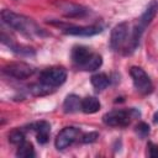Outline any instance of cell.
Masks as SVG:
<instances>
[{"mask_svg":"<svg viewBox=\"0 0 158 158\" xmlns=\"http://www.w3.org/2000/svg\"><path fill=\"white\" fill-rule=\"evenodd\" d=\"M1 20L5 25H7L10 28L27 36H44V31L30 17L16 14L10 10H2L1 11Z\"/></svg>","mask_w":158,"mask_h":158,"instance_id":"obj_1","label":"cell"},{"mask_svg":"<svg viewBox=\"0 0 158 158\" xmlns=\"http://www.w3.org/2000/svg\"><path fill=\"white\" fill-rule=\"evenodd\" d=\"M137 116H139V111L136 110V109L112 110V111L106 112L102 116V121L107 126H112V127H126Z\"/></svg>","mask_w":158,"mask_h":158,"instance_id":"obj_2","label":"cell"},{"mask_svg":"<svg viewBox=\"0 0 158 158\" xmlns=\"http://www.w3.org/2000/svg\"><path fill=\"white\" fill-rule=\"evenodd\" d=\"M130 25L127 22H121L112 28L111 38H110V47L115 52H125L130 38Z\"/></svg>","mask_w":158,"mask_h":158,"instance_id":"obj_3","label":"cell"},{"mask_svg":"<svg viewBox=\"0 0 158 158\" xmlns=\"http://www.w3.org/2000/svg\"><path fill=\"white\" fill-rule=\"evenodd\" d=\"M130 75L132 78L133 85L137 89L138 93L147 95L149 93H152L153 90V84L149 79V77L147 75V73L141 68V67H132L130 69Z\"/></svg>","mask_w":158,"mask_h":158,"instance_id":"obj_4","label":"cell"},{"mask_svg":"<svg viewBox=\"0 0 158 158\" xmlns=\"http://www.w3.org/2000/svg\"><path fill=\"white\" fill-rule=\"evenodd\" d=\"M65 79H67V72L60 67L48 68L40 74V81L51 88L60 86L65 81Z\"/></svg>","mask_w":158,"mask_h":158,"instance_id":"obj_5","label":"cell"},{"mask_svg":"<svg viewBox=\"0 0 158 158\" xmlns=\"http://www.w3.org/2000/svg\"><path fill=\"white\" fill-rule=\"evenodd\" d=\"M2 72L5 74H7L9 77H11V78L22 80V79H27V78L32 77L33 73L36 72V69H35V67H32L28 63L14 62V63H10V64L5 65Z\"/></svg>","mask_w":158,"mask_h":158,"instance_id":"obj_6","label":"cell"},{"mask_svg":"<svg viewBox=\"0 0 158 158\" xmlns=\"http://www.w3.org/2000/svg\"><path fill=\"white\" fill-rule=\"evenodd\" d=\"M80 135V130L77 128V127H73V126H68V127H64L56 137V141H54V146L57 149L62 151V149H65L67 147H69L72 143H74L78 137Z\"/></svg>","mask_w":158,"mask_h":158,"instance_id":"obj_7","label":"cell"},{"mask_svg":"<svg viewBox=\"0 0 158 158\" xmlns=\"http://www.w3.org/2000/svg\"><path fill=\"white\" fill-rule=\"evenodd\" d=\"M58 26H62V31L65 35L70 36H83V37H89L98 35L102 31V27L99 25H90V26H74V25H62L57 23Z\"/></svg>","mask_w":158,"mask_h":158,"instance_id":"obj_8","label":"cell"},{"mask_svg":"<svg viewBox=\"0 0 158 158\" xmlns=\"http://www.w3.org/2000/svg\"><path fill=\"white\" fill-rule=\"evenodd\" d=\"M93 54H94V52H91L90 48H88L85 46H75L72 49V60L78 69L83 70L85 64L89 62V59L91 58Z\"/></svg>","mask_w":158,"mask_h":158,"instance_id":"obj_9","label":"cell"},{"mask_svg":"<svg viewBox=\"0 0 158 158\" xmlns=\"http://www.w3.org/2000/svg\"><path fill=\"white\" fill-rule=\"evenodd\" d=\"M57 5L65 17H81L88 12L86 7L78 4L69 2V1H60Z\"/></svg>","mask_w":158,"mask_h":158,"instance_id":"obj_10","label":"cell"},{"mask_svg":"<svg viewBox=\"0 0 158 158\" xmlns=\"http://www.w3.org/2000/svg\"><path fill=\"white\" fill-rule=\"evenodd\" d=\"M30 130L36 132V138L40 144H44L48 142L49 132H51V125L47 121H40L30 125Z\"/></svg>","mask_w":158,"mask_h":158,"instance_id":"obj_11","label":"cell"},{"mask_svg":"<svg viewBox=\"0 0 158 158\" xmlns=\"http://www.w3.org/2000/svg\"><path fill=\"white\" fill-rule=\"evenodd\" d=\"M63 110L67 114H73L81 110V99L74 94L68 95L63 102Z\"/></svg>","mask_w":158,"mask_h":158,"instance_id":"obj_12","label":"cell"},{"mask_svg":"<svg viewBox=\"0 0 158 158\" xmlns=\"http://www.w3.org/2000/svg\"><path fill=\"white\" fill-rule=\"evenodd\" d=\"M100 101L94 96H86L81 99V111L84 114H95L100 109Z\"/></svg>","mask_w":158,"mask_h":158,"instance_id":"obj_13","label":"cell"},{"mask_svg":"<svg viewBox=\"0 0 158 158\" xmlns=\"http://www.w3.org/2000/svg\"><path fill=\"white\" fill-rule=\"evenodd\" d=\"M156 12H157V2H156V1H152V2L147 6V9L144 10V12L141 15V17L138 19V23L146 28V27L151 23V21L153 20Z\"/></svg>","mask_w":158,"mask_h":158,"instance_id":"obj_14","label":"cell"},{"mask_svg":"<svg viewBox=\"0 0 158 158\" xmlns=\"http://www.w3.org/2000/svg\"><path fill=\"white\" fill-rule=\"evenodd\" d=\"M90 81H91V85L98 91H100V90H104L109 85V77L105 73H98L90 78Z\"/></svg>","mask_w":158,"mask_h":158,"instance_id":"obj_15","label":"cell"},{"mask_svg":"<svg viewBox=\"0 0 158 158\" xmlns=\"http://www.w3.org/2000/svg\"><path fill=\"white\" fill-rule=\"evenodd\" d=\"M5 44H7L9 48H10L12 52H15V53H17V54H20V56H33V54H35L33 48H31V47H28V46L17 44V43H14L12 41L5 42Z\"/></svg>","mask_w":158,"mask_h":158,"instance_id":"obj_16","label":"cell"},{"mask_svg":"<svg viewBox=\"0 0 158 158\" xmlns=\"http://www.w3.org/2000/svg\"><path fill=\"white\" fill-rule=\"evenodd\" d=\"M52 88L51 86H48V85H46V84H43V83H37V84H32V85H30L28 86V90H30V93L32 94V95H35V96H42V95H47V94H49V93H52V90H51Z\"/></svg>","mask_w":158,"mask_h":158,"instance_id":"obj_17","label":"cell"},{"mask_svg":"<svg viewBox=\"0 0 158 158\" xmlns=\"http://www.w3.org/2000/svg\"><path fill=\"white\" fill-rule=\"evenodd\" d=\"M16 156L17 157H21V158H30V157H33L35 156V149H33V146L32 143L30 142H23L17 148V152H16Z\"/></svg>","mask_w":158,"mask_h":158,"instance_id":"obj_18","label":"cell"},{"mask_svg":"<svg viewBox=\"0 0 158 158\" xmlns=\"http://www.w3.org/2000/svg\"><path fill=\"white\" fill-rule=\"evenodd\" d=\"M9 141L12 143V144H16L17 147L25 142V133L21 131V130H14L10 132L9 135Z\"/></svg>","mask_w":158,"mask_h":158,"instance_id":"obj_19","label":"cell"},{"mask_svg":"<svg viewBox=\"0 0 158 158\" xmlns=\"http://www.w3.org/2000/svg\"><path fill=\"white\" fill-rule=\"evenodd\" d=\"M135 131H136V133H137V136L139 137V138H146L148 135H149V126L146 123V122H139L137 126H136V128H135Z\"/></svg>","mask_w":158,"mask_h":158,"instance_id":"obj_20","label":"cell"},{"mask_svg":"<svg viewBox=\"0 0 158 158\" xmlns=\"http://www.w3.org/2000/svg\"><path fill=\"white\" fill-rule=\"evenodd\" d=\"M99 138V133L98 132H89V133H84L81 136V142L83 143H93Z\"/></svg>","mask_w":158,"mask_h":158,"instance_id":"obj_21","label":"cell"},{"mask_svg":"<svg viewBox=\"0 0 158 158\" xmlns=\"http://www.w3.org/2000/svg\"><path fill=\"white\" fill-rule=\"evenodd\" d=\"M147 154L151 158H158V144H154L153 142H148V144H147Z\"/></svg>","mask_w":158,"mask_h":158,"instance_id":"obj_22","label":"cell"},{"mask_svg":"<svg viewBox=\"0 0 158 158\" xmlns=\"http://www.w3.org/2000/svg\"><path fill=\"white\" fill-rule=\"evenodd\" d=\"M153 121H154V123L158 125V111L154 112V115H153Z\"/></svg>","mask_w":158,"mask_h":158,"instance_id":"obj_23","label":"cell"}]
</instances>
